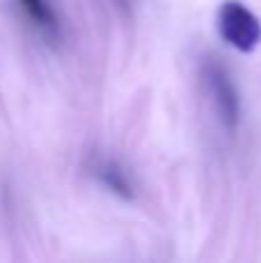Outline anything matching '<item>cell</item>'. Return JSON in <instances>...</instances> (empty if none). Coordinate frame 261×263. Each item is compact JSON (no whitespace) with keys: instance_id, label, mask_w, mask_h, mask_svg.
Instances as JSON below:
<instances>
[{"instance_id":"3","label":"cell","mask_w":261,"mask_h":263,"mask_svg":"<svg viewBox=\"0 0 261 263\" xmlns=\"http://www.w3.org/2000/svg\"><path fill=\"white\" fill-rule=\"evenodd\" d=\"M21 12L28 16V21L44 35L46 40H58L60 37V21L53 5L49 0H16Z\"/></svg>"},{"instance_id":"1","label":"cell","mask_w":261,"mask_h":263,"mask_svg":"<svg viewBox=\"0 0 261 263\" xmlns=\"http://www.w3.org/2000/svg\"><path fill=\"white\" fill-rule=\"evenodd\" d=\"M217 30L222 40L240 53H252L261 44V21L238 0H227L217 9Z\"/></svg>"},{"instance_id":"4","label":"cell","mask_w":261,"mask_h":263,"mask_svg":"<svg viewBox=\"0 0 261 263\" xmlns=\"http://www.w3.org/2000/svg\"><path fill=\"white\" fill-rule=\"evenodd\" d=\"M95 176L106 190L114 192V194H118L120 199L129 201L134 196V185H132V180H129L127 171L120 168L116 162H109V159L97 162L95 164Z\"/></svg>"},{"instance_id":"2","label":"cell","mask_w":261,"mask_h":263,"mask_svg":"<svg viewBox=\"0 0 261 263\" xmlns=\"http://www.w3.org/2000/svg\"><path fill=\"white\" fill-rule=\"evenodd\" d=\"M203 83H206L208 95H211L222 125L227 129H236L240 120V95L229 72L217 60H208L203 65Z\"/></svg>"}]
</instances>
